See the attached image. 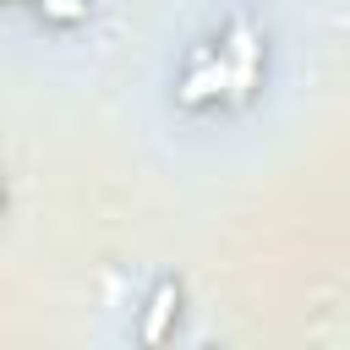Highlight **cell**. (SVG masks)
Returning a JSON list of instances; mask_svg holds the SVG:
<instances>
[{
	"label": "cell",
	"mask_w": 350,
	"mask_h": 350,
	"mask_svg": "<svg viewBox=\"0 0 350 350\" xmlns=\"http://www.w3.org/2000/svg\"><path fill=\"white\" fill-rule=\"evenodd\" d=\"M175 301H180V290H175V279H164V284L153 290V301H148V306H153V312H148V323H142V339H148V345H159V339H164Z\"/></svg>",
	"instance_id": "cell-3"
},
{
	"label": "cell",
	"mask_w": 350,
	"mask_h": 350,
	"mask_svg": "<svg viewBox=\"0 0 350 350\" xmlns=\"http://www.w3.org/2000/svg\"><path fill=\"white\" fill-rule=\"evenodd\" d=\"M219 88H230V77H224V60H202V66L186 77V88H180V104H208Z\"/></svg>",
	"instance_id": "cell-2"
},
{
	"label": "cell",
	"mask_w": 350,
	"mask_h": 350,
	"mask_svg": "<svg viewBox=\"0 0 350 350\" xmlns=\"http://www.w3.org/2000/svg\"><path fill=\"white\" fill-rule=\"evenodd\" d=\"M44 11L60 16V22H77V16H82V0H44Z\"/></svg>",
	"instance_id": "cell-4"
},
{
	"label": "cell",
	"mask_w": 350,
	"mask_h": 350,
	"mask_svg": "<svg viewBox=\"0 0 350 350\" xmlns=\"http://www.w3.org/2000/svg\"><path fill=\"white\" fill-rule=\"evenodd\" d=\"M252 71H257V38H252V22H235L230 27V60H224V77H230L235 98L252 88Z\"/></svg>",
	"instance_id": "cell-1"
}]
</instances>
